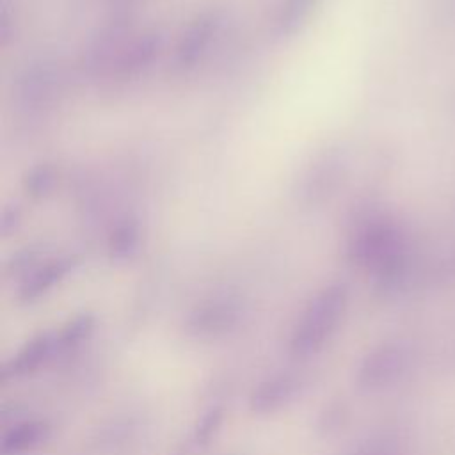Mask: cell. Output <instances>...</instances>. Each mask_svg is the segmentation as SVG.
<instances>
[{
    "label": "cell",
    "instance_id": "12",
    "mask_svg": "<svg viewBox=\"0 0 455 455\" xmlns=\"http://www.w3.org/2000/svg\"><path fill=\"white\" fill-rule=\"evenodd\" d=\"M94 329V316L91 313H80L73 316L59 332H57V348L59 352L73 350L82 345Z\"/></svg>",
    "mask_w": 455,
    "mask_h": 455
},
{
    "label": "cell",
    "instance_id": "3",
    "mask_svg": "<svg viewBox=\"0 0 455 455\" xmlns=\"http://www.w3.org/2000/svg\"><path fill=\"white\" fill-rule=\"evenodd\" d=\"M220 23L222 18L217 11H204L197 14L180 37L176 46V64L183 69L194 68L208 52L220 28Z\"/></svg>",
    "mask_w": 455,
    "mask_h": 455
},
{
    "label": "cell",
    "instance_id": "15",
    "mask_svg": "<svg viewBox=\"0 0 455 455\" xmlns=\"http://www.w3.org/2000/svg\"><path fill=\"white\" fill-rule=\"evenodd\" d=\"M18 224H20V212H18V208L4 210L2 220H0V229H2V233H4V235L11 233Z\"/></svg>",
    "mask_w": 455,
    "mask_h": 455
},
{
    "label": "cell",
    "instance_id": "8",
    "mask_svg": "<svg viewBox=\"0 0 455 455\" xmlns=\"http://www.w3.org/2000/svg\"><path fill=\"white\" fill-rule=\"evenodd\" d=\"M398 368V354L391 348H379L364 357L357 371L359 386L366 389L380 387L393 379Z\"/></svg>",
    "mask_w": 455,
    "mask_h": 455
},
{
    "label": "cell",
    "instance_id": "10",
    "mask_svg": "<svg viewBox=\"0 0 455 455\" xmlns=\"http://www.w3.org/2000/svg\"><path fill=\"white\" fill-rule=\"evenodd\" d=\"M316 0H283L275 14V32L288 37L302 28L311 16Z\"/></svg>",
    "mask_w": 455,
    "mask_h": 455
},
{
    "label": "cell",
    "instance_id": "7",
    "mask_svg": "<svg viewBox=\"0 0 455 455\" xmlns=\"http://www.w3.org/2000/svg\"><path fill=\"white\" fill-rule=\"evenodd\" d=\"M52 428L44 419H25L12 425L0 439V455H23L43 446Z\"/></svg>",
    "mask_w": 455,
    "mask_h": 455
},
{
    "label": "cell",
    "instance_id": "11",
    "mask_svg": "<svg viewBox=\"0 0 455 455\" xmlns=\"http://www.w3.org/2000/svg\"><path fill=\"white\" fill-rule=\"evenodd\" d=\"M140 243V228L133 219H126L117 224L108 238V251L114 259L132 258Z\"/></svg>",
    "mask_w": 455,
    "mask_h": 455
},
{
    "label": "cell",
    "instance_id": "13",
    "mask_svg": "<svg viewBox=\"0 0 455 455\" xmlns=\"http://www.w3.org/2000/svg\"><path fill=\"white\" fill-rule=\"evenodd\" d=\"M55 171L48 164L34 165L23 178V187L32 197H44L55 185Z\"/></svg>",
    "mask_w": 455,
    "mask_h": 455
},
{
    "label": "cell",
    "instance_id": "9",
    "mask_svg": "<svg viewBox=\"0 0 455 455\" xmlns=\"http://www.w3.org/2000/svg\"><path fill=\"white\" fill-rule=\"evenodd\" d=\"M158 48H160V37L156 34H146L137 37L121 53L119 64H117L119 73L123 75L139 73L156 57Z\"/></svg>",
    "mask_w": 455,
    "mask_h": 455
},
{
    "label": "cell",
    "instance_id": "5",
    "mask_svg": "<svg viewBox=\"0 0 455 455\" xmlns=\"http://www.w3.org/2000/svg\"><path fill=\"white\" fill-rule=\"evenodd\" d=\"M59 354L57 348V332L44 331L30 338L4 366V377H21L36 371L48 359Z\"/></svg>",
    "mask_w": 455,
    "mask_h": 455
},
{
    "label": "cell",
    "instance_id": "2",
    "mask_svg": "<svg viewBox=\"0 0 455 455\" xmlns=\"http://www.w3.org/2000/svg\"><path fill=\"white\" fill-rule=\"evenodd\" d=\"M243 316V304L231 293L215 295L197 304L188 318L187 331L199 339H217L229 334Z\"/></svg>",
    "mask_w": 455,
    "mask_h": 455
},
{
    "label": "cell",
    "instance_id": "6",
    "mask_svg": "<svg viewBox=\"0 0 455 455\" xmlns=\"http://www.w3.org/2000/svg\"><path fill=\"white\" fill-rule=\"evenodd\" d=\"M76 265V259L71 256H60L44 261L36 267L23 281L20 288V297L25 302H32L50 291L55 284H59Z\"/></svg>",
    "mask_w": 455,
    "mask_h": 455
},
{
    "label": "cell",
    "instance_id": "1",
    "mask_svg": "<svg viewBox=\"0 0 455 455\" xmlns=\"http://www.w3.org/2000/svg\"><path fill=\"white\" fill-rule=\"evenodd\" d=\"M347 306L343 284L322 288L302 309L290 336V350L299 357L316 354L338 329Z\"/></svg>",
    "mask_w": 455,
    "mask_h": 455
},
{
    "label": "cell",
    "instance_id": "4",
    "mask_svg": "<svg viewBox=\"0 0 455 455\" xmlns=\"http://www.w3.org/2000/svg\"><path fill=\"white\" fill-rule=\"evenodd\" d=\"M300 380L293 373H275L252 389L249 396V409L254 414H272L286 407L299 393Z\"/></svg>",
    "mask_w": 455,
    "mask_h": 455
},
{
    "label": "cell",
    "instance_id": "14",
    "mask_svg": "<svg viewBox=\"0 0 455 455\" xmlns=\"http://www.w3.org/2000/svg\"><path fill=\"white\" fill-rule=\"evenodd\" d=\"M222 418H224V409L220 405H212L201 416V419L197 421V425L194 428V435H192V441H194V444L197 448H203V446H206L212 441V437L220 428Z\"/></svg>",
    "mask_w": 455,
    "mask_h": 455
}]
</instances>
